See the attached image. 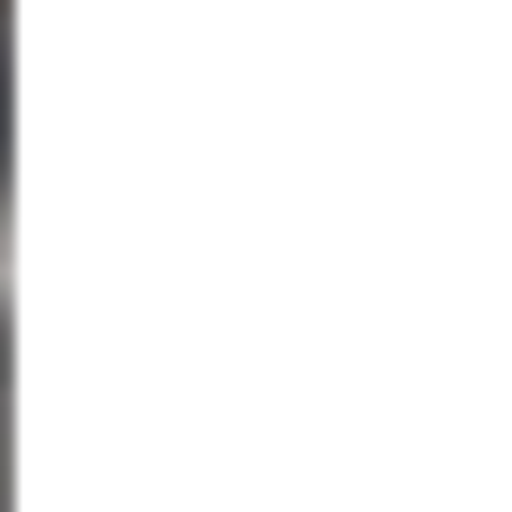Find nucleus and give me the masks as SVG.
<instances>
[{"mask_svg": "<svg viewBox=\"0 0 512 512\" xmlns=\"http://www.w3.org/2000/svg\"><path fill=\"white\" fill-rule=\"evenodd\" d=\"M0 156H16V94H0Z\"/></svg>", "mask_w": 512, "mask_h": 512, "instance_id": "obj_1", "label": "nucleus"}]
</instances>
